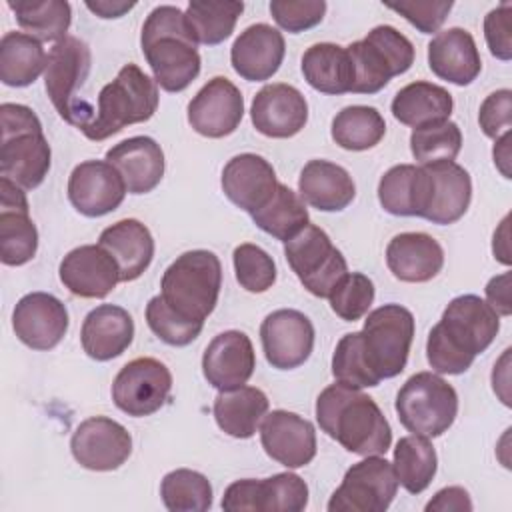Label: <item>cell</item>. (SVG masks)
Returning a JSON list of instances; mask_svg holds the SVG:
<instances>
[{"label": "cell", "mask_w": 512, "mask_h": 512, "mask_svg": "<svg viewBox=\"0 0 512 512\" xmlns=\"http://www.w3.org/2000/svg\"><path fill=\"white\" fill-rule=\"evenodd\" d=\"M264 452L286 468H302L316 456V430L310 420L288 410H272L262 418Z\"/></svg>", "instance_id": "obj_20"}, {"label": "cell", "mask_w": 512, "mask_h": 512, "mask_svg": "<svg viewBox=\"0 0 512 512\" xmlns=\"http://www.w3.org/2000/svg\"><path fill=\"white\" fill-rule=\"evenodd\" d=\"M430 194V178L424 166L396 164L378 182L380 206L394 216L424 218Z\"/></svg>", "instance_id": "obj_34"}, {"label": "cell", "mask_w": 512, "mask_h": 512, "mask_svg": "<svg viewBox=\"0 0 512 512\" xmlns=\"http://www.w3.org/2000/svg\"><path fill=\"white\" fill-rule=\"evenodd\" d=\"M396 492L398 480L392 462L382 456H366L346 470L328 502V512H384Z\"/></svg>", "instance_id": "obj_12"}, {"label": "cell", "mask_w": 512, "mask_h": 512, "mask_svg": "<svg viewBox=\"0 0 512 512\" xmlns=\"http://www.w3.org/2000/svg\"><path fill=\"white\" fill-rule=\"evenodd\" d=\"M432 510L464 512V510H472V500H470V494L462 486H448V488L438 490L434 494V498L426 504V512H432Z\"/></svg>", "instance_id": "obj_54"}, {"label": "cell", "mask_w": 512, "mask_h": 512, "mask_svg": "<svg viewBox=\"0 0 512 512\" xmlns=\"http://www.w3.org/2000/svg\"><path fill=\"white\" fill-rule=\"evenodd\" d=\"M250 216L262 232L282 242H288L304 226L310 224V216L304 200L286 184H278L272 198Z\"/></svg>", "instance_id": "obj_40"}, {"label": "cell", "mask_w": 512, "mask_h": 512, "mask_svg": "<svg viewBox=\"0 0 512 512\" xmlns=\"http://www.w3.org/2000/svg\"><path fill=\"white\" fill-rule=\"evenodd\" d=\"M486 298L498 316H510V272L490 278L486 284Z\"/></svg>", "instance_id": "obj_55"}, {"label": "cell", "mask_w": 512, "mask_h": 512, "mask_svg": "<svg viewBox=\"0 0 512 512\" xmlns=\"http://www.w3.org/2000/svg\"><path fill=\"white\" fill-rule=\"evenodd\" d=\"M92 68V54L84 40L66 36L58 40L46 58L44 86L46 94L56 112L72 126L84 128L92 118L94 110L80 98V90L88 80Z\"/></svg>", "instance_id": "obj_7"}, {"label": "cell", "mask_w": 512, "mask_h": 512, "mask_svg": "<svg viewBox=\"0 0 512 512\" xmlns=\"http://www.w3.org/2000/svg\"><path fill=\"white\" fill-rule=\"evenodd\" d=\"M214 420L232 438H250L268 412V396L254 386L220 390L214 398Z\"/></svg>", "instance_id": "obj_35"}, {"label": "cell", "mask_w": 512, "mask_h": 512, "mask_svg": "<svg viewBox=\"0 0 512 512\" xmlns=\"http://www.w3.org/2000/svg\"><path fill=\"white\" fill-rule=\"evenodd\" d=\"M428 66L438 78L450 84H472L482 70L480 52L472 34L458 26L438 32L428 44Z\"/></svg>", "instance_id": "obj_29"}, {"label": "cell", "mask_w": 512, "mask_h": 512, "mask_svg": "<svg viewBox=\"0 0 512 512\" xmlns=\"http://www.w3.org/2000/svg\"><path fill=\"white\" fill-rule=\"evenodd\" d=\"M74 460L94 472L120 468L132 454V436L108 416H92L80 422L70 438Z\"/></svg>", "instance_id": "obj_15"}, {"label": "cell", "mask_w": 512, "mask_h": 512, "mask_svg": "<svg viewBox=\"0 0 512 512\" xmlns=\"http://www.w3.org/2000/svg\"><path fill=\"white\" fill-rule=\"evenodd\" d=\"M330 134L340 148L362 152L374 148L384 138L386 122L372 106H346L334 116Z\"/></svg>", "instance_id": "obj_42"}, {"label": "cell", "mask_w": 512, "mask_h": 512, "mask_svg": "<svg viewBox=\"0 0 512 512\" xmlns=\"http://www.w3.org/2000/svg\"><path fill=\"white\" fill-rule=\"evenodd\" d=\"M304 80L322 94H346L354 86V66L344 46L332 42L312 44L302 54Z\"/></svg>", "instance_id": "obj_36"}, {"label": "cell", "mask_w": 512, "mask_h": 512, "mask_svg": "<svg viewBox=\"0 0 512 512\" xmlns=\"http://www.w3.org/2000/svg\"><path fill=\"white\" fill-rule=\"evenodd\" d=\"M286 54L284 36L270 24H252L234 40L230 62L238 76L248 82H264L272 78Z\"/></svg>", "instance_id": "obj_26"}, {"label": "cell", "mask_w": 512, "mask_h": 512, "mask_svg": "<svg viewBox=\"0 0 512 512\" xmlns=\"http://www.w3.org/2000/svg\"><path fill=\"white\" fill-rule=\"evenodd\" d=\"M98 244L116 260L120 268V282L140 278L154 258V238L136 218H124L104 228Z\"/></svg>", "instance_id": "obj_32"}, {"label": "cell", "mask_w": 512, "mask_h": 512, "mask_svg": "<svg viewBox=\"0 0 512 512\" xmlns=\"http://www.w3.org/2000/svg\"><path fill=\"white\" fill-rule=\"evenodd\" d=\"M18 26L40 42H58L66 38L72 8L64 0H8Z\"/></svg>", "instance_id": "obj_39"}, {"label": "cell", "mask_w": 512, "mask_h": 512, "mask_svg": "<svg viewBox=\"0 0 512 512\" xmlns=\"http://www.w3.org/2000/svg\"><path fill=\"white\" fill-rule=\"evenodd\" d=\"M260 340L264 356L272 368L292 370L310 358L314 348V326L302 312L280 308L264 318Z\"/></svg>", "instance_id": "obj_16"}, {"label": "cell", "mask_w": 512, "mask_h": 512, "mask_svg": "<svg viewBox=\"0 0 512 512\" xmlns=\"http://www.w3.org/2000/svg\"><path fill=\"white\" fill-rule=\"evenodd\" d=\"M390 10L406 18L422 34L438 32L450 14L454 2L450 0H404L398 4H386Z\"/></svg>", "instance_id": "obj_51"}, {"label": "cell", "mask_w": 512, "mask_h": 512, "mask_svg": "<svg viewBox=\"0 0 512 512\" xmlns=\"http://www.w3.org/2000/svg\"><path fill=\"white\" fill-rule=\"evenodd\" d=\"M354 66L352 94H376L414 64V46L394 26L382 24L346 46Z\"/></svg>", "instance_id": "obj_9"}, {"label": "cell", "mask_w": 512, "mask_h": 512, "mask_svg": "<svg viewBox=\"0 0 512 512\" xmlns=\"http://www.w3.org/2000/svg\"><path fill=\"white\" fill-rule=\"evenodd\" d=\"M270 14L276 24L290 34L314 28L326 14L324 0H272Z\"/></svg>", "instance_id": "obj_50"}, {"label": "cell", "mask_w": 512, "mask_h": 512, "mask_svg": "<svg viewBox=\"0 0 512 512\" xmlns=\"http://www.w3.org/2000/svg\"><path fill=\"white\" fill-rule=\"evenodd\" d=\"M284 256L304 288L318 298H328L334 286L348 274L342 252L332 244L330 236L314 224L304 226L296 236L284 242Z\"/></svg>", "instance_id": "obj_11"}, {"label": "cell", "mask_w": 512, "mask_h": 512, "mask_svg": "<svg viewBox=\"0 0 512 512\" xmlns=\"http://www.w3.org/2000/svg\"><path fill=\"white\" fill-rule=\"evenodd\" d=\"M120 172L106 160H84L74 166L68 178L70 204L88 218L114 212L126 196Z\"/></svg>", "instance_id": "obj_18"}, {"label": "cell", "mask_w": 512, "mask_h": 512, "mask_svg": "<svg viewBox=\"0 0 512 512\" xmlns=\"http://www.w3.org/2000/svg\"><path fill=\"white\" fill-rule=\"evenodd\" d=\"M158 84L136 64L120 68L116 78L98 94L94 118L80 128L88 140H106L130 124L146 122L158 108Z\"/></svg>", "instance_id": "obj_5"}, {"label": "cell", "mask_w": 512, "mask_h": 512, "mask_svg": "<svg viewBox=\"0 0 512 512\" xmlns=\"http://www.w3.org/2000/svg\"><path fill=\"white\" fill-rule=\"evenodd\" d=\"M386 264L402 282H428L442 270L444 250L426 232H402L388 242Z\"/></svg>", "instance_id": "obj_31"}, {"label": "cell", "mask_w": 512, "mask_h": 512, "mask_svg": "<svg viewBox=\"0 0 512 512\" xmlns=\"http://www.w3.org/2000/svg\"><path fill=\"white\" fill-rule=\"evenodd\" d=\"M136 4L134 2H120V0H96V2H86V8L94 12L100 18H120L128 10H132Z\"/></svg>", "instance_id": "obj_56"}, {"label": "cell", "mask_w": 512, "mask_h": 512, "mask_svg": "<svg viewBox=\"0 0 512 512\" xmlns=\"http://www.w3.org/2000/svg\"><path fill=\"white\" fill-rule=\"evenodd\" d=\"M242 92L224 76L208 80L188 104V124L206 138L230 136L242 122Z\"/></svg>", "instance_id": "obj_17"}, {"label": "cell", "mask_w": 512, "mask_h": 512, "mask_svg": "<svg viewBox=\"0 0 512 512\" xmlns=\"http://www.w3.org/2000/svg\"><path fill=\"white\" fill-rule=\"evenodd\" d=\"M48 54L42 42L26 32H6L0 40V80L12 88L36 82L46 68Z\"/></svg>", "instance_id": "obj_38"}, {"label": "cell", "mask_w": 512, "mask_h": 512, "mask_svg": "<svg viewBox=\"0 0 512 512\" xmlns=\"http://www.w3.org/2000/svg\"><path fill=\"white\" fill-rule=\"evenodd\" d=\"M12 328L28 348L52 350L68 330V310L48 292H30L14 306Z\"/></svg>", "instance_id": "obj_19"}, {"label": "cell", "mask_w": 512, "mask_h": 512, "mask_svg": "<svg viewBox=\"0 0 512 512\" xmlns=\"http://www.w3.org/2000/svg\"><path fill=\"white\" fill-rule=\"evenodd\" d=\"M478 122L482 132L498 140L502 134L510 132L512 128V92L508 88L496 90L486 96V100L480 106Z\"/></svg>", "instance_id": "obj_52"}, {"label": "cell", "mask_w": 512, "mask_h": 512, "mask_svg": "<svg viewBox=\"0 0 512 512\" xmlns=\"http://www.w3.org/2000/svg\"><path fill=\"white\" fill-rule=\"evenodd\" d=\"M306 506L308 486L292 472H280L262 480H236L222 498V508L228 512H300Z\"/></svg>", "instance_id": "obj_14"}, {"label": "cell", "mask_w": 512, "mask_h": 512, "mask_svg": "<svg viewBox=\"0 0 512 512\" xmlns=\"http://www.w3.org/2000/svg\"><path fill=\"white\" fill-rule=\"evenodd\" d=\"M512 4L502 2L498 8L490 10L484 18V38L486 44L498 60L512 58Z\"/></svg>", "instance_id": "obj_53"}, {"label": "cell", "mask_w": 512, "mask_h": 512, "mask_svg": "<svg viewBox=\"0 0 512 512\" xmlns=\"http://www.w3.org/2000/svg\"><path fill=\"white\" fill-rule=\"evenodd\" d=\"M242 12H244V4L236 0H226V2L194 0L188 4L184 16L198 44L216 46L232 36L234 26Z\"/></svg>", "instance_id": "obj_43"}, {"label": "cell", "mask_w": 512, "mask_h": 512, "mask_svg": "<svg viewBox=\"0 0 512 512\" xmlns=\"http://www.w3.org/2000/svg\"><path fill=\"white\" fill-rule=\"evenodd\" d=\"M250 118L254 128L268 138H292L308 122V102L290 84H266L252 100Z\"/></svg>", "instance_id": "obj_22"}, {"label": "cell", "mask_w": 512, "mask_h": 512, "mask_svg": "<svg viewBox=\"0 0 512 512\" xmlns=\"http://www.w3.org/2000/svg\"><path fill=\"white\" fill-rule=\"evenodd\" d=\"M234 260V272L238 284L252 292V294H262L272 288L276 282V264L272 256L262 250L256 244H240L234 248L232 254Z\"/></svg>", "instance_id": "obj_47"}, {"label": "cell", "mask_w": 512, "mask_h": 512, "mask_svg": "<svg viewBox=\"0 0 512 512\" xmlns=\"http://www.w3.org/2000/svg\"><path fill=\"white\" fill-rule=\"evenodd\" d=\"M222 266L210 250L180 254L162 274L160 296L182 318L204 322L218 304Z\"/></svg>", "instance_id": "obj_6"}, {"label": "cell", "mask_w": 512, "mask_h": 512, "mask_svg": "<svg viewBox=\"0 0 512 512\" xmlns=\"http://www.w3.org/2000/svg\"><path fill=\"white\" fill-rule=\"evenodd\" d=\"M172 392V374L156 358H134L120 368L112 382V400L128 416L142 418L158 412Z\"/></svg>", "instance_id": "obj_13"}, {"label": "cell", "mask_w": 512, "mask_h": 512, "mask_svg": "<svg viewBox=\"0 0 512 512\" xmlns=\"http://www.w3.org/2000/svg\"><path fill=\"white\" fill-rule=\"evenodd\" d=\"M400 424L424 438L442 436L456 420L458 394L452 384L432 372H416L396 394Z\"/></svg>", "instance_id": "obj_8"}, {"label": "cell", "mask_w": 512, "mask_h": 512, "mask_svg": "<svg viewBox=\"0 0 512 512\" xmlns=\"http://www.w3.org/2000/svg\"><path fill=\"white\" fill-rule=\"evenodd\" d=\"M412 340L414 316L400 304H384L372 310L364 320V352L380 380L394 378L406 368Z\"/></svg>", "instance_id": "obj_10"}, {"label": "cell", "mask_w": 512, "mask_h": 512, "mask_svg": "<svg viewBox=\"0 0 512 512\" xmlns=\"http://www.w3.org/2000/svg\"><path fill=\"white\" fill-rule=\"evenodd\" d=\"M332 374L336 382L358 390L374 388L380 384V378L368 364L362 344V332H350L338 340L332 356Z\"/></svg>", "instance_id": "obj_46"}, {"label": "cell", "mask_w": 512, "mask_h": 512, "mask_svg": "<svg viewBox=\"0 0 512 512\" xmlns=\"http://www.w3.org/2000/svg\"><path fill=\"white\" fill-rule=\"evenodd\" d=\"M106 162L112 164L130 194L152 192L164 176V152L150 136H132L106 152Z\"/></svg>", "instance_id": "obj_27"}, {"label": "cell", "mask_w": 512, "mask_h": 512, "mask_svg": "<svg viewBox=\"0 0 512 512\" xmlns=\"http://www.w3.org/2000/svg\"><path fill=\"white\" fill-rule=\"evenodd\" d=\"M316 420L322 432L352 454L382 456L392 444V428L374 398L340 382L320 392Z\"/></svg>", "instance_id": "obj_2"}, {"label": "cell", "mask_w": 512, "mask_h": 512, "mask_svg": "<svg viewBox=\"0 0 512 512\" xmlns=\"http://www.w3.org/2000/svg\"><path fill=\"white\" fill-rule=\"evenodd\" d=\"M62 284L80 298H106L120 282V268L100 244L70 250L58 268Z\"/></svg>", "instance_id": "obj_23"}, {"label": "cell", "mask_w": 512, "mask_h": 512, "mask_svg": "<svg viewBox=\"0 0 512 512\" xmlns=\"http://www.w3.org/2000/svg\"><path fill=\"white\" fill-rule=\"evenodd\" d=\"M256 368V354L250 338L240 330L220 332L202 354V374L216 390L244 386Z\"/></svg>", "instance_id": "obj_24"}, {"label": "cell", "mask_w": 512, "mask_h": 512, "mask_svg": "<svg viewBox=\"0 0 512 512\" xmlns=\"http://www.w3.org/2000/svg\"><path fill=\"white\" fill-rule=\"evenodd\" d=\"M300 198L320 212H340L356 196V186L346 168L328 160H310L298 178Z\"/></svg>", "instance_id": "obj_33"}, {"label": "cell", "mask_w": 512, "mask_h": 512, "mask_svg": "<svg viewBox=\"0 0 512 512\" xmlns=\"http://www.w3.org/2000/svg\"><path fill=\"white\" fill-rule=\"evenodd\" d=\"M330 308L344 322L360 320L374 302V284L366 274L348 272L328 296Z\"/></svg>", "instance_id": "obj_49"}, {"label": "cell", "mask_w": 512, "mask_h": 512, "mask_svg": "<svg viewBox=\"0 0 512 512\" xmlns=\"http://www.w3.org/2000/svg\"><path fill=\"white\" fill-rule=\"evenodd\" d=\"M430 178V194L424 218L432 224H454L460 220L472 200V180L466 168L450 162H434L424 166Z\"/></svg>", "instance_id": "obj_28"}, {"label": "cell", "mask_w": 512, "mask_h": 512, "mask_svg": "<svg viewBox=\"0 0 512 512\" xmlns=\"http://www.w3.org/2000/svg\"><path fill=\"white\" fill-rule=\"evenodd\" d=\"M392 466L398 484L410 494H420L430 486L436 474V450L424 436H404L394 448Z\"/></svg>", "instance_id": "obj_41"}, {"label": "cell", "mask_w": 512, "mask_h": 512, "mask_svg": "<svg viewBox=\"0 0 512 512\" xmlns=\"http://www.w3.org/2000/svg\"><path fill=\"white\" fill-rule=\"evenodd\" d=\"M140 46L162 90L182 92L198 78L202 66L198 42L180 8L156 6L144 20Z\"/></svg>", "instance_id": "obj_3"}, {"label": "cell", "mask_w": 512, "mask_h": 512, "mask_svg": "<svg viewBox=\"0 0 512 512\" xmlns=\"http://www.w3.org/2000/svg\"><path fill=\"white\" fill-rule=\"evenodd\" d=\"M220 184L224 196L234 206L252 214L272 198L280 182L266 158L244 152L226 162Z\"/></svg>", "instance_id": "obj_25"}, {"label": "cell", "mask_w": 512, "mask_h": 512, "mask_svg": "<svg viewBox=\"0 0 512 512\" xmlns=\"http://www.w3.org/2000/svg\"><path fill=\"white\" fill-rule=\"evenodd\" d=\"M0 260L22 266L36 256L38 230L30 218L24 188L0 178Z\"/></svg>", "instance_id": "obj_21"}, {"label": "cell", "mask_w": 512, "mask_h": 512, "mask_svg": "<svg viewBox=\"0 0 512 512\" xmlns=\"http://www.w3.org/2000/svg\"><path fill=\"white\" fill-rule=\"evenodd\" d=\"M146 322L148 328L170 346H188L200 336L204 326V322L186 320L180 314H176L160 294L148 300Z\"/></svg>", "instance_id": "obj_48"}, {"label": "cell", "mask_w": 512, "mask_h": 512, "mask_svg": "<svg viewBox=\"0 0 512 512\" xmlns=\"http://www.w3.org/2000/svg\"><path fill=\"white\" fill-rule=\"evenodd\" d=\"M492 154H494V164L498 166V170L502 172V176H504V178H510V168H508V164H510V132L502 134V136L496 140Z\"/></svg>", "instance_id": "obj_57"}, {"label": "cell", "mask_w": 512, "mask_h": 512, "mask_svg": "<svg viewBox=\"0 0 512 512\" xmlns=\"http://www.w3.org/2000/svg\"><path fill=\"white\" fill-rule=\"evenodd\" d=\"M160 496L170 512H204L212 506L208 478L190 468H176L160 482Z\"/></svg>", "instance_id": "obj_44"}, {"label": "cell", "mask_w": 512, "mask_h": 512, "mask_svg": "<svg viewBox=\"0 0 512 512\" xmlns=\"http://www.w3.org/2000/svg\"><path fill=\"white\" fill-rule=\"evenodd\" d=\"M390 108L400 124L420 128L448 120L454 108V100L446 88L418 80L400 88Z\"/></svg>", "instance_id": "obj_37"}, {"label": "cell", "mask_w": 512, "mask_h": 512, "mask_svg": "<svg viewBox=\"0 0 512 512\" xmlns=\"http://www.w3.org/2000/svg\"><path fill=\"white\" fill-rule=\"evenodd\" d=\"M134 340V320L122 306L100 304L82 322L80 342L84 352L98 362L118 358Z\"/></svg>", "instance_id": "obj_30"}, {"label": "cell", "mask_w": 512, "mask_h": 512, "mask_svg": "<svg viewBox=\"0 0 512 512\" xmlns=\"http://www.w3.org/2000/svg\"><path fill=\"white\" fill-rule=\"evenodd\" d=\"M500 330V316L476 294L448 302L440 322L426 340V358L438 374H462L482 354Z\"/></svg>", "instance_id": "obj_1"}, {"label": "cell", "mask_w": 512, "mask_h": 512, "mask_svg": "<svg viewBox=\"0 0 512 512\" xmlns=\"http://www.w3.org/2000/svg\"><path fill=\"white\" fill-rule=\"evenodd\" d=\"M0 174L24 190L38 188L50 170V144L32 108L4 102L0 106Z\"/></svg>", "instance_id": "obj_4"}, {"label": "cell", "mask_w": 512, "mask_h": 512, "mask_svg": "<svg viewBox=\"0 0 512 512\" xmlns=\"http://www.w3.org/2000/svg\"><path fill=\"white\" fill-rule=\"evenodd\" d=\"M462 148V132L456 122L444 120L414 128L410 134V150L420 166L434 162H450Z\"/></svg>", "instance_id": "obj_45"}]
</instances>
